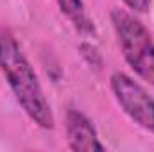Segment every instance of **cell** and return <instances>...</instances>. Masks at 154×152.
<instances>
[{
	"mask_svg": "<svg viewBox=\"0 0 154 152\" xmlns=\"http://www.w3.org/2000/svg\"><path fill=\"white\" fill-rule=\"evenodd\" d=\"M66 138L72 150L77 152H104L106 147L99 141L91 120L77 109L66 111Z\"/></svg>",
	"mask_w": 154,
	"mask_h": 152,
	"instance_id": "obj_4",
	"label": "cell"
},
{
	"mask_svg": "<svg viewBox=\"0 0 154 152\" xmlns=\"http://www.w3.org/2000/svg\"><path fill=\"white\" fill-rule=\"evenodd\" d=\"M111 91L118 106L133 122L154 134V99L127 74L115 72L111 75Z\"/></svg>",
	"mask_w": 154,
	"mask_h": 152,
	"instance_id": "obj_3",
	"label": "cell"
},
{
	"mask_svg": "<svg viewBox=\"0 0 154 152\" xmlns=\"http://www.w3.org/2000/svg\"><path fill=\"white\" fill-rule=\"evenodd\" d=\"M0 70L27 116L41 129H52L54 114L38 75L23 56L13 32L4 27H0Z\"/></svg>",
	"mask_w": 154,
	"mask_h": 152,
	"instance_id": "obj_1",
	"label": "cell"
},
{
	"mask_svg": "<svg viewBox=\"0 0 154 152\" xmlns=\"http://www.w3.org/2000/svg\"><path fill=\"white\" fill-rule=\"evenodd\" d=\"M111 23L129 66L154 86V41L149 31L124 9L111 11Z\"/></svg>",
	"mask_w": 154,
	"mask_h": 152,
	"instance_id": "obj_2",
	"label": "cell"
},
{
	"mask_svg": "<svg viewBox=\"0 0 154 152\" xmlns=\"http://www.w3.org/2000/svg\"><path fill=\"white\" fill-rule=\"evenodd\" d=\"M124 4L136 13H145L151 7V0H124Z\"/></svg>",
	"mask_w": 154,
	"mask_h": 152,
	"instance_id": "obj_6",
	"label": "cell"
},
{
	"mask_svg": "<svg viewBox=\"0 0 154 152\" xmlns=\"http://www.w3.org/2000/svg\"><path fill=\"white\" fill-rule=\"evenodd\" d=\"M59 9L75 23L77 29L84 31V32H93V22H90L84 14V4L82 0H56Z\"/></svg>",
	"mask_w": 154,
	"mask_h": 152,
	"instance_id": "obj_5",
	"label": "cell"
}]
</instances>
